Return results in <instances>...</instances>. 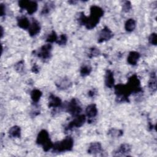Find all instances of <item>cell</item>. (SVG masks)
I'll use <instances>...</instances> for the list:
<instances>
[{
  "label": "cell",
  "mask_w": 157,
  "mask_h": 157,
  "mask_svg": "<svg viewBox=\"0 0 157 157\" xmlns=\"http://www.w3.org/2000/svg\"><path fill=\"white\" fill-rule=\"evenodd\" d=\"M36 143L38 145H42L43 150L45 151H48L52 148L53 146V144L50 139L48 132L45 129H42L39 132L36 139Z\"/></svg>",
  "instance_id": "1"
},
{
  "label": "cell",
  "mask_w": 157,
  "mask_h": 157,
  "mask_svg": "<svg viewBox=\"0 0 157 157\" xmlns=\"http://www.w3.org/2000/svg\"><path fill=\"white\" fill-rule=\"evenodd\" d=\"M74 145L73 139L69 136L66 137L65 139L61 141L57 142L53 144V151L56 152H64L66 151H70L72 149Z\"/></svg>",
  "instance_id": "2"
},
{
  "label": "cell",
  "mask_w": 157,
  "mask_h": 157,
  "mask_svg": "<svg viewBox=\"0 0 157 157\" xmlns=\"http://www.w3.org/2000/svg\"><path fill=\"white\" fill-rule=\"evenodd\" d=\"M64 108L66 111L69 112L72 116H77L82 112V108L78 104V101L77 99L73 98L69 102H68Z\"/></svg>",
  "instance_id": "3"
},
{
  "label": "cell",
  "mask_w": 157,
  "mask_h": 157,
  "mask_svg": "<svg viewBox=\"0 0 157 157\" xmlns=\"http://www.w3.org/2000/svg\"><path fill=\"white\" fill-rule=\"evenodd\" d=\"M19 7L22 9H26L29 15L33 14L37 10V4L36 1L22 0L18 2Z\"/></svg>",
  "instance_id": "4"
},
{
  "label": "cell",
  "mask_w": 157,
  "mask_h": 157,
  "mask_svg": "<svg viewBox=\"0 0 157 157\" xmlns=\"http://www.w3.org/2000/svg\"><path fill=\"white\" fill-rule=\"evenodd\" d=\"M126 85L131 91V93H139L142 91L140 80L135 74L132 75L128 78V82Z\"/></svg>",
  "instance_id": "5"
},
{
  "label": "cell",
  "mask_w": 157,
  "mask_h": 157,
  "mask_svg": "<svg viewBox=\"0 0 157 157\" xmlns=\"http://www.w3.org/2000/svg\"><path fill=\"white\" fill-rule=\"evenodd\" d=\"M52 49V45L48 43L42 46L39 50L35 51V53L38 57L43 59H47L50 58Z\"/></svg>",
  "instance_id": "6"
},
{
  "label": "cell",
  "mask_w": 157,
  "mask_h": 157,
  "mask_svg": "<svg viewBox=\"0 0 157 157\" xmlns=\"http://www.w3.org/2000/svg\"><path fill=\"white\" fill-rule=\"evenodd\" d=\"M85 120L86 117L84 115H78L75 116V118L66 126L65 131H69L74 128H79L82 126L85 122Z\"/></svg>",
  "instance_id": "7"
},
{
  "label": "cell",
  "mask_w": 157,
  "mask_h": 157,
  "mask_svg": "<svg viewBox=\"0 0 157 157\" xmlns=\"http://www.w3.org/2000/svg\"><path fill=\"white\" fill-rule=\"evenodd\" d=\"M113 34L112 31L108 27L105 26L99 33L98 42L99 43H102L107 41L110 40L113 37Z\"/></svg>",
  "instance_id": "8"
},
{
  "label": "cell",
  "mask_w": 157,
  "mask_h": 157,
  "mask_svg": "<svg viewBox=\"0 0 157 157\" xmlns=\"http://www.w3.org/2000/svg\"><path fill=\"white\" fill-rule=\"evenodd\" d=\"M40 23L36 19H33L28 28L29 35L32 37L35 36L40 33Z\"/></svg>",
  "instance_id": "9"
},
{
  "label": "cell",
  "mask_w": 157,
  "mask_h": 157,
  "mask_svg": "<svg viewBox=\"0 0 157 157\" xmlns=\"http://www.w3.org/2000/svg\"><path fill=\"white\" fill-rule=\"evenodd\" d=\"M131 150V147L128 144H121L117 150L115 152V156H124L130 153Z\"/></svg>",
  "instance_id": "10"
},
{
  "label": "cell",
  "mask_w": 157,
  "mask_h": 157,
  "mask_svg": "<svg viewBox=\"0 0 157 157\" xmlns=\"http://www.w3.org/2000/svg\"><path fill=\"white\" fill-rule=\"evenodd\" d=\"M105 85L107 87L112 88L114 86L115 80L113 77V73L110 70H107L105 75L104 80Z\"/></svg>",
  "instance_id": "11"
},
{
  "label": "cell",
  "mask_w": 157,
  "mask_h": 157,
  "mask_svg": "<svg viewBox=\"0 0 157 157\" xmlns=\"http://www.w3.org/2000/svg\"><path fill=\"white\" fill-rule=\"evenodd\" d=\"M62 104L59 98L51 94L48 97V107L53 108H58Z\"/></svg>",
  "instance_id": "12"
},
{
  "label": "cell",
  "mask_w": 157,
  "mask_h": 157,
  "mask_svg": "<svg viewBox=\"0 0 157 157\" xmlns=\"http://www.w3.org/2000/svg\"><path fill=\"white\" fill-rule=\"evenodd\" d=\"M90 15L100 19L104 15V10L98 6H91L90 7Z\"/></svg>",
  "instance_id": "13"
},
{
  "label": "cell",
  "mask_w": 157,
  "mask_h": 157,
  "mask_svg": "<svg viewBox=\"0 0 157 157\" xmlns=\"http://www.w3.org/2000/svg\"><path fill=\"white\" fill-rule=\"evenodd\" d=\"M102 150V146L99 142H93L88 147V153L90 154L95 155L101 152Z\"/></svg>",
  "instance_id": "14"
},
{
  "label": "cell",
  "mask_w": 157,
  "mask_h": 157,
  "mask_svg": "<svg viewBox=\"0 0 157 157\" xmlns=\"http://www.w3.org/2000/svg\"><path fill=\"white\" fill-rule=\"evenodd\" d=\"M98 114V109L96 104H91L88 105L86 108V115L90 118H94Z\"/></svg>",
  "instance_id": "15"
},
{
  "label": "cell",
  "mask_w": 157,
  "mask_h": 157,
  "mask_svg": "<svg viewBox=\"0 0 157 157\" xmlns=\"http://www.w3.org/2000/svg\"><path fill=\"white\" fill-rule=\"evenodd\" d=\"M139 58H140L139 53L134 51L131 52L129 53L128 56L127 58V61L129 64L134 66L137 64Z\"/></svg>",
  "instance_id": "16"
},
{
  "label": "cell",
  "mask_w": 157,
  "mask_h": 157,
  "mask_svg": "<svg viewBox=\"0 0 157 157\" xmlns=\"http://www.w3.org/2000/svg\"><path fill=\"white\" fill-rule=\"evenodd\" d=\"M148 86L151 93H154L156 91V76L155 72H152L148 81Z\"/></svg>",
  "instance_id": "17"
},
{
  "label": "cell",
  "mask_w": 157,
  "mask_h": 157,
  "mask_svg": "<svg viewBox=\"0 0 157 157\" xmlns=\"http://www.w3.org/2000/svg\"><path fill=\"white\" fill-rule=\"evenodd\" d=\"M57 87L61 90H65L69 88L71 85V82L70 80L67 78H63L59 80L58 82L56 83Z\"/></svg>",
  "instance_id": "18"
},
{
  "label": "cell",
  "mask_w": 157,
  "mask_h": 157,
  "mask_svg": "<svg viewBox=\"0 0 157 157\" xmlns=\"http://www.w3.org/2000/svg\"><path fill=\"white\" fill-rule=\"evenodd\" d=\"M17 24L20 28L26 29L29 28L31 23L28 18L26 17H21L17 19Z\"/></svg>",
  "instance_id": "19"
},
{
  "label": "cell",
  "mask_w": 157,
  "mask_h": 157,
  "mask_svg": "<svg viewBox=\"0 0 157 157\" xmlns=\"http://www.w3.org/2000/svg\"><path fill=\"white\" fill-rule=\"evenodd\" d=\"M9 135L13 138H20L21 137V129L18 126H12L9 131Z\"/></svg>",
  "instance_id": "20"
},
{
  "label": "cell",
  "mask_w": 157,
  "mask_h": 157,
  "mask_svg": "<svg viewBox=\"0 0 157 157\" xmlns=\"http://www.w3.org/2000/svg\"><path fill=\"white\" fill-rule=\"evenodd\" d=\"M42 92L38 89H34L31 92V98L33 102L37 103L42 96Z\"/></svg>",
  "instance_id": "21"
},
{
  "label": "cell",
  "mask_w": 157,
  "mask_h": 157,
  "mask_svg": "<svg viewBox=\"0 0 157 157\" xmlns=\"http://www.w3.org/2000/svg\"><path fill=\"white\" fill-rule=\"evenodd\" d=\"M136 25V21L132 18H129L126 21L124 28L128 32H131L135 29Z\"/></svg>",
  "instance_id": "22"
},
{
  "label": "cell",
  "mask_w": 157,
  "mask_h": 157,
  "mask_svg": "<svg viewBox=\"0 0 157 157\" xmlns=\"http://www.w3.org/2000/svg\"><path fill=\"white\" fill-rule=\"evenodd\" d=\"M54 5L55 4L52 2H48L46 3L41 11V14L44 15L49 13L51 12V10H52L55 8Z\"/></svg>",
  "instance_id": "23"
},
{
  "label": "cell",
  "mask_w": 157,
  "mask_h": 157,
  "mask_svg": "<svg viewBox=\"0 0 157 157\" xmlns=\"http://www.w3.org/2000/svg\"><path fill=\"white\" fill-rule=\"evenodd\" d=\"M91 67L89 65H83L81 68H80V75L82 77H86L91 72Z\"/></svg>",
  "instance_id": "24"
},
{
  "label": "cell",
  "mask_w": 157,
  "mask_h": 157,
  "mask_svg": "<svg viewBox=\"0 0 157 157\" xmlns=\"http://www.w3.org/2000/svg\"><path fill=\"white\" fill-rule=\"evenodd\" d=\"M123 134V131L120 129H117L112 128L109 131L108 134L111 136L112 137H121Z\"/></svg>",
  "instance_id": "25"
},
{
  "label": "cell",
  "mask_w": 157,
  "mask_h": 157,
  "mask_svg": "<svg viewBox=\"0 0 157 157\" xmlns=\"http://www.w3.org/2000/svg\"><path fill=\"white\" fill-rule=\"evenodd\" d=\"M58 39V36L57 34H56V33L54 31H52V33L47 36V39H46V41L50 44V43H53L54 42H56Z\"/></svg>",
  "instance_id": "26"
},
{
  "label": "cell",
  "mask_w": 157,
  "mask_h": 157,
  "mask_svg": "<svg viewBox=\"0 0 157 157\" xmlns=\"http://www.w3.org/2000/svg\"><path fill=\"white\" fill-rule=\"evenodd\" d=\"M132 8L131 3L129 1H124L122 5V10L124 12H128L131 10Z\"/></svg>",
  "instance_id": "27"
},
{
  "label": "cell",
  "mask_w": 157,
  "mask_h": 157,
  "mask_svg": "<svg viewBox=\"0 0 157 157\" xmlns=\"http://www.w3.org/2000/svg\"><path fill=\"white\" fill-rule=\"evenodd\" d=\"M67 40V38L66 34H61L56 40V43L59 45H64L66 44Z\"/></svg>",
  "instance_id": "28"
},
{
  "label": "cell",
  "mask_w": 157,
  "mask_h": 157,
  "mask_svg": "<svg viewBox=\"0 0 157 157\" xmlns=\"http://www.w3.org/2000/svg\"><path fill=\"white\" fill-rule=\"evenodd\" d=\"M100 54V51L97 48H90V51L89 53V57L90 58H93L98 56Z\"/></svg>",
  "instance_id": "29"
},
{
  "label": "cell",
  "mask_w": 157,
  "mask_h": 157,
  "mask_svg": "<svg viewBox=\"0 0 157 157\" xmlns=\"http://www.w3.org/2000/svg\"><path fill=\"white\" fill-rule=\"evenodd\" d=\"M149 42L153 45H156L157 43V35L156 33H151L148 37Z\"/></svg>",
  "instance_id": "30"
},
{
  "label": "cell",
  "mask_w": 157,
  "mask_h": 157,
  "mask_svg": "<svg viewBox=\"0 0 157 157\" xmlns=\"http://www.w3.org/2000/svg\"><path fill=\"white\" fill-rule=\"evenodd\" d=\"M15 70L18 72H21L24 69V62L23 61H20L17 63L15 66Z\"/></svg>",
  "instance_id": "31"
},
{
  "label": "cell",
  "mask_w": 157,
  "mask_h": 157,
  "mask_svg": "<svg viewBox=\"0 0 157 157\" xmlns=\"http://www.w3.org/2000/svg\"><path fill=\"white\" fill-rule=\"evenodd\" d=\"M96 93L97 92L95 89H92L89 91V92L88 93V94L90 97H94L96 94Z\"/></svg>",
  "instance_id": "32"
},
{
  "label": "cell",
  "mask_w": 157,
  "mask_h": 157,
  "mask_svg": "<svg viewBox=\"0 0 157 157\" xmlns=\"http://www.w3.org/2000/svg\"><path fill=\"white\" fill-rule=\"evenodd\" d=\"M39 67L36 64H34L33 66V67H32V72H34V73L37 74L39 72Z\"/></svg>",
  "instance_id": "33"
},
{
  "label": "cell",
  "mask_w": 157,
  "mask_h": 157,
  "mask_svg": "<svg viewBox=\"0 0 157 157\" xmlns=\"http://www.w3.org/2000/svg\"><path fill=\"white\" fill-rule=\"evenodd\" d=\"M5 9H6V7L4 5L2 4H1V16H3L5 15L6 13Z\"/></svg>",
  "instance_id": "34"
},
{
  "label": "cell",
  "mask_w": 157,
  "mask_h": 157,
  "mask_svg": "<svg viewBox=\"0 0 157 157\" xmlns=\"http://www.w3.org/2000/svg\"><path fill=\"white\" fill-rule=\"evenodd\" d=\"M1 37H2V36H3V28H2V26L1 27Z\"/></svg>",
  "instance_id": "35"
}]
</instances>
